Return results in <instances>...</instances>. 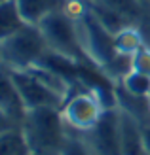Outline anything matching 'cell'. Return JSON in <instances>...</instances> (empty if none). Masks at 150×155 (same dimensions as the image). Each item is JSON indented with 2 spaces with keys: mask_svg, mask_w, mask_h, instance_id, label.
<instances>
[{
  "mask_svg": "<svg viewBox=\"0 0 150 155\" xmlns=\"http://www.w3.org/2000/svg\"><path fill=\"white\" fill-rule=\"evenodd\" d=\"M93 155H124L120 138V110L106 108L89 130L80 133Z\"/></svg>",
  "mask_w": 150,
  "mask_h": 155,
  "instance_id": "5b68a950",
  "label": "cell"
},
{
  "mask_svg": "<svg viewBox=\"0 0 150 155\" xmlns=\"http://www.w3.org/2000/svg\"><path fill=\"white\" fill-rule=\"evenodd\" d=\"M46 51L48 44L38 25H25L0 40V55L6 70H27L38 64Z\"/></svg>",
  "mask_w": 150,
  "mask_h": 155,
  "instance_id": "7a4b0ae2",
  "label": "cell"
},
{
  "mask_svg": "<svg viewBox=\"0 0 150 155\" xmlns=\"http://www.w3.org/2000/svg\"><path fill=\"white\" fill-rule=\"evenodd\" d=\"M99 2L108 6L110 10L118 12L120 15H124L133 25L143 17V2L141 0H99Z\"/></svg>",
  "mask_w": 150,
  "mask_h": 155,
  "instance_id": "9a60e30c",
  "label": "cell"
},
{
  "mask_svg": "<svg viewBox=\"0 0 150 155\" xmlns=\"http://www.w3.org/2000/svg\"><path fill=\"white\" fill-rule=\"evenodd\" d=\"M89 12L95 15V17L103 23V27H106L112 34H118L125 27H131L133 25V23H129L124 15H120V13L114 12V10H110V8L105 6V4H101L99 0L89 2Z\"/></svg>",
  "mask_w": 150,
  "mask_h": 155,
  "instance_id": "4fadbf2b",
  "label": "cell"
},
{
  "mask_svg": "<svg viewBox=\"0 0 150 155\" xmlns=\"http://www.w3.org/2000/svg\"><path fill=\"white\" fill-rule=\"evenodd\" d=\"M27 25H40V21L63 6V0H15Z\"/></svg>",
  "mask_w": 150,
  "mask_h": 155,
  "instance_id": "30bf717a",
  "label": "cell"
},
{
  "mask_svg": "<svg viewBox=\"0 0 150 155\" xmlns=\"http://www.w3.org/2000/svg\"><path fill=\"white\" fill-rule=\"evenodd\" d=\"M122 87L137 97H150V76L141 74V72H129L122 81H118Z\"/></svg>",
  "mask_w": 150,
  "mask_h": 155,
  "instance_id": "2e32d148",
  "label": "cell"
},
{
  "mask_svg": "<svg viewBox=\"0 0 150 155\" xmlns=\"http://www.w3.org/2000/svg\"><path fill=\"white\" fill-rule=\"evenodd\" d=\"M21 127L25 130L33 155H57L68 134L61 108L53 106L29 110Z\"/></svg>",
  "mask_w": 150,
  "mask_h": 155,
  "instance_id": "6da1fadb",
  "label": "cell"
},
{
  "mask_svg": "<svg viewBox=\"0 0 150 155\" xmlns=\"http://www.w3.org/2000/svg\"><path fill=\"white\" fill-rule=\"evenodd\" d=\"M103 110L105 108H103L101 100L89 89H84L72 97H67L65 104L61 108L63 119H65L67 127L70 130H74V133H85V130H89L99 121Z\"/></svg>",
  "mask_w": 150,
  "mask_h": 155,
  "instance_id": "8992f818",
  "label": "cell"
},
{
  "mask_svg": "<svg viewBox=\"0 0 150 155\" xmlns=\"http://www.w3.org/2000/svg\"><path fill=\"white\" fill-rule=\"evenodd\" d=\"M120 138L124 155H146L143 140V125L124 110H120Z\"/></svg>",
  "mask_w": 150,
  "mask_h": 155,
  "instance_id": "9c48e42d",
  "label": "cell"
},
{
  "mask_svg": "<svg viewBox=\"0 0 150 155\" xmlns=\"http://www.w3.org/2000/svg\"><path fill=\"white\" fill-rule=\"evenodd\" d=\"M84 2H93V0H84Z\"/></svg>",
  "mask_w": 150,
  "mask_h": 155,
  "instance_id": "44dd1931",
  "label": "cell"
},
{
  "mask_svg": "<svg viewBox=\"0 0 150 155\" xmlns=\"http://www.w3.org/2000/svg\"><path fill=\"white\" fill-rule=\"evenodd\" d=\"M114 44L118 53H127V55H133L137 53L141 48H143V38H141L139 30L135 27H125L124 30H120L118 34H114Z\"/></svg>",
  "mask_w": 150,
  "mask_h": 155,
  "instance_id": "5bb4252c",
  "label": "cell"
},
{
  "mask_svg": "<svg viewBox=\"0 0 150 155\" xmlns=\"http://www.w3.org/2000/svg\"><path fill=\"white\" fill-rule=\"evenodd\" d=\"M143 140H145L146 155H150V127H143Z\"/></svg>",
  "mask_w": 150,
  "mask_h": 155,
  "instance_id": "d6986e66",
  "label": "cell"
},
{
  "mask_svg": "<svg viewBox=\"0 0 150 155\" xmlns=\"http://www.w3.org/2000/svg\"><path fill=\"white\" fill-rule=\"evenodd\" d=\"M25 25L27 23L17 8V2L15 0H2V4H0V32H2V38L17 32Z\"/></svg>",
  "mask_w": 150,
  "mask_h": 155,
  "instance_id": "7c38bea8",
  "label": "cell"
},
{
  "mask_svg": "<svg viewBox=\"0 0 150 155\" xmlns=\"http://www.w3.org/2000/svg\"><path fill=\"white\" fill-rule=\"evenodd\" d=\"M38 27L44 34L48 49L59 53V55H65L72 61H78V63H91L82 48L78 21L70 19L61 8L51 12L48 17H44Z\"/></svg>",
  "mask_w": 150,
  "mask_h": 155,
  "instance_id": "3957f363",
  "label": "cell"
},
{
  "mask_svg": "<svg viewBox=\"0 0 150 155\" xmlns=\"http://www.w3.org/2000/svg\"><path fill=\"white\" fill-rule=\"evenodd\" d=\"M141 2H143V4H145V2H150V0H141Z\"/></svg>",
  "mask_w": 150,
  "mask_h": 155,
  "instance_id": "ffe728a7",
  "label": "cell"
},
{
  "mask_svg": "<svg viewBox=\"0 0 150 155\" xmlns=\"http://www.w3.org/2000/svg\"><path fill=\"white\" fill-rule=\"evenodd\" d=\"M78 28H80L82 48L93 64L103 68L118 55L114 34L106 27H103V23L91 12H88L78 21Z\"/></svg>",
  "mask_w": 150,
  "mask_h": 155,
  "instance_id": "277c9868",
  "label": "cell"
},
{
  "mask_svg": "<svg viewBox=\"0 0 150 155\" xmlns=\"http://www.w3.org/2000/svg\"><path fill=\"white\" fill-rule=\"evenodd\" d=\"M133 70L150 76V49L145 45L137 53H133Z\"/></svg>",
  "mask_w": 150,
  "mask_h": 155,
  "instance_id": "ac0fdd59",
  "label": "cell"
},
{
  "mask_svg": "<svg viewBox=\"0 0 150 155\" xmlns=\"http://www.w3.org/2000/svg\"><path fill=\"white\" fill-rule=\"evenodd\" d=\"M0 110H2V121L4 127H21L27 117V106L23 102L17 87L13 85L10 74L4 70L2 76V98H0Z\"/></svg>",
  "mask_w": 150,
  "mask_h": 155,
  "instance_id": "ba28073f",
  "label": "cell"
},
{
  "mask_svg": "<svg viewBox=\"0 0 150 155\" xmlns=\"http://www.w3.org/2000/svg\"><path fill=\"white\" fill-rule=\"evenodd\" d=\"M57 155H93L88 148V144L84 142V138L80 133H74V134H67V140L65 144L61 146V150Z\"/></svg>",
  "mask_w": 150,
  "mask_h": 155,
  "instance_id": "e0dca14e",
  "label": "cell"
},
{
  "mask_svg": "<svg viewBox=\"0 0 150 155\" xmlns=\"http://www.w3.org/2000/svg\"><path fill=\"white\" fill-rule=\"evenodd\" d=\"M0 155H33L23 127H6L0 134Z\"/></svg>",
  "mask_w": 150,
  "mask_h": 155,
  "instance_id": "8fae6325",
  "label": "cell"
},
{
  "mask_svg": "<svg viewBox=\"0 0 150 155\" xmlns=\"http://www.w3.org/2000/svg\"><path fill=\"white\" fill-rule=\"evenodd\" d=\"M6 72L10 74L13 85L17 87L27 110H34V108H42V106L63 108L65 97H61L59 93L50 89L40 78H36L30 70H6Z\"/></svg>",
  "mask_w": 150,
  "mask_h": 155,
  "instance_id": "52a82bcc",
  "label": "cell"
}]
</instances>
